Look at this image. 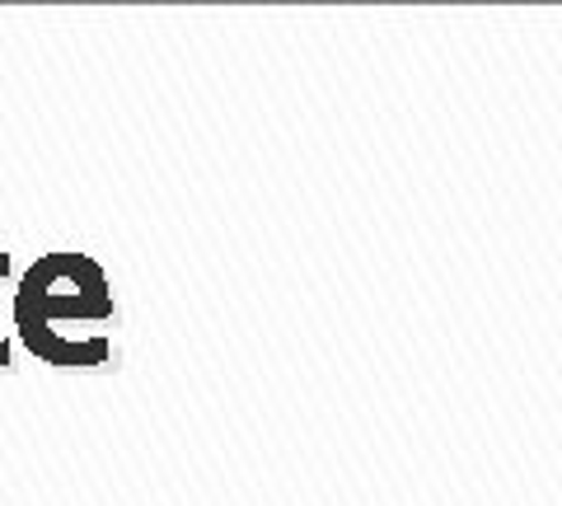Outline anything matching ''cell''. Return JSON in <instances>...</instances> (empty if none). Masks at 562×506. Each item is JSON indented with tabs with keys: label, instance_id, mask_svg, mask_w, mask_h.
Returning a JSON list of instances; mask_svg holds the SVG:
<instances>
[{
	"label": "cell",
	"instance_id": "6da1fadb",
	"mask_svg": "<svg viewBox=\"0 0 562 506\" xmlns=\"http://www.w3.org/2000/svg\"><path fill=\"white\" fill-rule=\"evenodd\" d=\"M0 272H5V254H0ZM0 366H5V342H0Z\"/></svg>",
	"mask_w": 562,
	"mask_h": 506
}]
</instances>
